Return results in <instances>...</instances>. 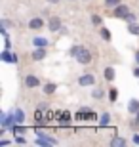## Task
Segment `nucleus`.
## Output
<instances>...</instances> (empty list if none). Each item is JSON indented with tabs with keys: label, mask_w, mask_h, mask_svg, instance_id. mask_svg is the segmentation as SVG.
Returning <instances> with one entry per match:
<instances>
[{
	"label": "nucleus",
	"mask_w": 139,
	"mask_h": 147,
	"mask_svg": "<svg viewBox=\"0 0 139 147\" xmlns=\"http://www.w3.org/2000/svg\"><path fill=\"white\" fill-rule=\"evenodd\" d=\"M71 55H75L76 61H78L80 65H88V63L91 61V52L86 50V48H82V46H75V48L71 50Z\"/></svg>",
	"instance_id": "1"
},
{
	"label": "nucleus",
	"mask_w": 139,
	"mask_h": 147,
	"mask_svg": "<svg viewBox=\"0 0 139 147\" xmlns=\"http://www.w3.org/2000/svg\"><path fill=\"white\" fill-rule=\"evenodd\" d=\"M76 119L78 120H95V113H93L90 107H82V109L76 113Z\"/></svg>",
	"instance_id": "2"
},
{
	"label": "nucleus",
	"mask_w": 139,
	"mask_h": 147,
	"mask_svg": "<svg viewBox=\"0 0 139 147\" xmlns=\"http://www.w3.org/2000/svg\"><path fill=\"white\" fill-rule=\"evenodd\" d=\"M112 16L118 17V19H126V17L130 16V8L126 4H118L116 8H114V11H112Z\"/></svg>",
	"instance_id": "3"
},
{
	"label": "nucleus",
	"mask_w": 139,
	"mask_h": 147,
	"mask_svg": "<svg viewBox=\"0 0 139 147\" xmlns=\"http://www.w3.org/2000/svg\"><path fill=\"white\" fill-rule=\"evenodd\" d=\"M78 84L80 86H91V84H95V76L91 75V73H86L78 78Z\"/></svg>",
	"instance_id": "4"
},
{
	"label": "nucleus",
	"mask_w": 139,
	"mask_h": 147,
	"mask_svg": "<svg viewBox=\"0 0 139 147\" xmlns=\"http://www.w3.org/2000/svg\"><path fill=\"white\" fill-rule=\"evenodd\" d=\"M48 29L52 31V33H57L59 29H61V19H59L57 16H52L48 21Z\"/></svg>",
	"instance_id": "5"
},
{
	"label": "nucleus",
	"mask_w": 139,
	"mask_h": 147,
	"mask_svg": "<svg viewBox=\"0 0 139 147\" xmlns=\"http://www.w3.org/2000/svg\"><path fill=\"white\" fill-rule=\"evenodd\" d=\"M42 27H44V21L40 19V17H34V19L29 21V29H32V31H40Z\"/></svg>",
	"instance_id": "6"
},
{
	"label": "nucleus",
	"mask_w": 139,
	"mask_h": 147,
	"mask_svg": "<svg viewBox=\"0 0 139 147\" xmlns=\"http://www.w3.org/2000/svg\"><path fill=\"white\" fill-rule=\"evenodd\" d=\"M44 57H46V50L44 48H36L34 52H32V59L34 61H42Z\"/></svg>",
	"instance_id": "7"
},
{
	"label": "nucleus",
	"mask_w": 139,
	"mask_h": 147,
	"mask_svg": "<svg viewBox=\"0 0 139 147\" xmlns=\"http://www.w3.org/2000/svg\"><path fill=\"white\" fill-rule=\"evenodd\" d=\"M25 84H27L29 88H36L38 84H40V80H38V78H36L34 75H29L27 78H25Z\"/></svg>",
	"instance_id": "8"
},
{
	"label": "nucleus",
	"mask_w": 139,
	"mask_h": 147,
	"mask_svg": "<svg viewBox=\"0 0 139 147\" xmlns=\"http://www.w3.org/2000/svg\"><path fill=\"white\" fill-rule=\"evenodd\" d=\"M111 145L112 147H124V145H126V140H124V138H112Z\"/></svg>",
	"instance_id": "9"
},
{
	"label": "nucleus",
	"mask_w": 139,
	"mask_h": 147,
	"mask_svg": "<svg viewBox=\"0 0 139 147\" xmlns=\"http://www.w3.org/2000/svg\"><path fill=\"white\" fill-rule=\"evenodd\" d=\"M128 111H130V113H137V111H139V101H137V99H132V101H130Z\"/></svg>",
	"instance_id": "10"
},
{
	"label": "nucleus",
	"mask_w": 139,
	"mask_h": 147,
	"mask_svg": "<svg viewBox=\"0 0 139 147\" xmlns=\"http://www.w3.org/2000/svg\"><path fill=\"white\" fill-rule=\"evenodd\" d=\"M57 119H59V122H63V124H67V122H69V119H71L69 111H63V113H59V115H57Z\"/></svg>",
	"instance_id": "11"
},
{
	"label": "nucleus",
	"mask_w": 139,
	"mask_h": 147,
	"mask_svg": "<svg viewBox=\"0 0 139 147\" xmlns=\"http://www.w3.org/2000/svg\"><path fill=\"white\" fill-rule=\"evenodd\" d=\"M128 31H130V34H137V36H139V23H130V25H128Z\"/></svg>",
	"instance_id": "12"
},
{
	"label": "nucleus",
	"mask_w": 139,
	"mask_h": 147,
	"mask_svg": "<svg viewBox=\"0 0 139 147\" xmlns=\"http://www.w3.org/2000/svg\"><path fill=\"white\" fill-rule=\"evenodd\" d=\"M32 44H34L36 48H46L48 40H46V38H34V40H32Z\"/></svg>",
	"instance_id": "13"
},
{
	"label": "nucleus",
	"mask_w": 139,
	"mask_h": 147,
	"mask_svg": "<svg viewBox=\"0 0 139 147\" xmlns=\"http://www.w3.org/2000/svg\"><path fill=\"white\" fill-rule=\"evenodd\" d=\"M2 59H4V61H10V63H15V61H17V55L15 54L10 55L8 52H4V54H2Z\"/></svg>",
	"instance_id": "14"
},
{
	"label": "nucleus",
	"mask_w": 139,
	"mask_h": 147,
	"mask_svg": "<svg viewBox=\"0 0 139 147\" xmlns=\"http://www.w3.org/2000/svg\"><path fill=\"white\" fill-rule=\"evenodd\" d=\"M55 88H57V86H55L54 82H50V84H46V86H44V94H48V96H50V94L55 92Z\"/></svg>",
	"instance_id": "15"
},
{
	"label": "nucleus",
	"mask_w": 139,
	"mask_h": 147,
	"mask_svg": "<svg viewBox=\"0 0 139 147\" xmlns=\"http://www.w3.org/2000/svg\"><path fill=\"white\" fill-rule=\"evenodd\" d=\"M105 78H107V80H114V69H112V67H107V69H105Z\"/></svg>",
	"instance_id": "16"
},
{
	"label": "nucleus",
	"mask_w": 139,
	"mask_h": 147,
	"mask_svg": "<svg viewBox=\"0 0 139 147\" xmlns=\"http://www.w3.org/2000/svg\"><path fill=\"white\" fill-rule=\"evenodd\" d=\"M109 120H111V115H109V113H103L101 119H99V124H101V126H107Z\"/></svg>",
	"instance_id": "17"
},
{
	"label": "nucleus",
	"mask_w": 139,
	"mask_h": 147,
	"mask_svg": "<svg viewBox=\"0 0 139 147\" xmlns=\"http://www.w3.org/2000/svg\"><path fill=\"white\" fill-rule=\"evenodd\" d=\"M118 4H122V0H105V6L107 8H116Z\"/></svg>",
	"instance_id": "18"
},
{
	"label": "nucleus",
	"mask_w": 139,
	"mask_h": 147,
	"mask_svg": "<svg viewBox=\"0 0 139 147\" xmlns=\"http://www.w3.org/2000/svg\"><path fill=\"white\" fill-rule=\"evenodd\" d=\"M116 98H118V90L116 88H111V90H109V99H111V101H116Z\"/></svg>",
	"instance_id": "19"
},
{
	"label": "nucleus",
	"mask_w": 139,
	"mask_h": 147,
	"mask_svg": "<svg viewBox=\"0 0 139 147\" xmlns=\"http://www.w3.org/2000/svg\"><path fill=\"white\" fill-rule=\"evenodd\" d=\"M101 36L105 38V40H111V33H109L107 29H101Z\"/></svg>",
	"instance_id": "20"
},
{
	"label": "nucleus",
	"mask_w": 139,
	"mask_h": 147,
	"mask_svg": "<svg viewBox=\"0 0 139 147\" xmlns=\"http://www.w3.org/2000/svg\"><path fill=\"white\" fill-rule=\"evenodd\" d=\"M91 21H93V25H101V17L99 16H91Z\"/></svg>",
	"instance_id": "21"
},
{
	"label": "nucleus",
	"mask_w": 139,
	"mask_h": 147,
	"mask_svg": "<svg viewBox=\"0 0 139 147\" xmlns=\"http://www.w3.org/2000/svg\"><path fill=\"white\" fill-rule=\"evenodd\" d=\"M93 98H103V90H93Z\"/></svg>",
	"instance_id": "22"
},
{
	"label": "nucleus",
	"mask_w": 139,
	"mask_h": 147,
	"mask_svg": "<svg viewBox=\"0 0 139 147\" xmlns=\"http://www.w3.org/2000/svg\"><path fill=\"white\" fill-rule=\"evenodd\" d=\"M126 19H128V21H130V23H134V21H135V13H130V16H128V17H126Z\"/></svg>",
	"instance_id": "23"
},
{
	"label": "nucleus",
	"mask_w": 139,
	"mask_h": 147,
	"mask_svg": "<svg viewBox=\"0 0 139 147\" xmlns=\"http://www.w3.org/2000/svg\"><path fill=\"white\" fill-rule=\"evenodd\" d=\"M134 75H135V76L139 78V67H135V69H134Z\"/></svg>",
	"instance_id": "24"
},
{
	"label": "nucleus",
	"mask_w": 139,
	"mask_h": 147,
	"mask_svg": "<svg viewBox=\"0 0 139 147\" xmlns=\"http://www.w3.org/2000/svg\"><path fill=\"white\" fill-rule=\"evenodd\" d=\"M134 143H137V145H139V136H134Z\"/></svg>",
	"instance_id": "25"
},
{
	"label": "nucleus",
	"mask_w": 139,
	"mask_h": 147,
	"mask_svg": "<svg viewBox=\"0 0 139 147\" xmlns=\"http://www.w3.org/2000/svg\"><path fill=\"white\" fill-rule=\"evenodd\" d=\"M135 61H137V65H139V52H135Z\"/></svg>",
	"instance_id": "26"
},
{
	"label": "nucleus",
	"mask_w": 139,
	"mask_h": 147,
	"mask_svg": "<svg viewBox=\"0 0 139 147\" xmlns=\"http://www.w3.org/2000/svg\"><path fill=\"white\" fill-rule=\"evenodd\" d=\"M48 2H50V4H57L59 0H48Z\"/></svg>",
	"instance_id": "27"
},
{
	"label": "nucleus",
	"mask_w": 139,
	"mask_h": 147,
	"mask_svg": "<svg viewBox=\"0 0 139 147\" xmlns=\"http://www.w3.org/2000/svg\"><path fill=\"white\" fill-rule=\"evenodd\" d=\"M135 126H139V115H137V119H135Z\"/></svg>",
	"instance_id": "28"
}]
</instances>
